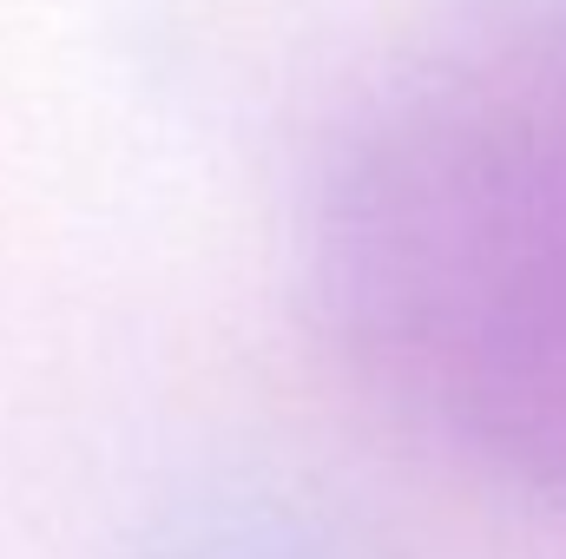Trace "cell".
<instances>
[{"instance_id":"cell-1","label":"cell","mask_w":566,"mask_h":559,"mask_svg":"<svg viewBox=\"0 0 566 559\" xmlns=\"http://www.w3.org/2000/svg\"><path fill=\"white\" fill-rule=\"evenodd\" d=\"M343 224L428 402L566 481V7L434 66L382 119Z\"/></svg>"}]
</instances>
